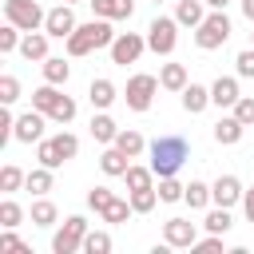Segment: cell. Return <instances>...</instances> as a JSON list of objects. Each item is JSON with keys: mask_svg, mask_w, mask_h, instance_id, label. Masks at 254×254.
<instances>
[{"mask_svg": "<svg viewBox=\"0 0 254 254\" xmlns=\"http://www.w3.org/2000/svg\"><path fill=\"white\" fill-rule=\"evenodd\" d=\"M111 40H115V32H111V20L95 16V20L79 24V28L67 36V56H71V60H79V56H91V52H99V48H111Z\"/></svg>", "mask_w": 254, "mask_h": 254, "instance_id": "1", "label": "cell"}, {"mask_svg": "<svg viewBox=\"0 0 254 254\" xmlns=\"http://www.w3.org/2000/svg\"><path fill=\"white\" fill-rule=\"evenodd\" d=\"M147 151H151V171H155L159 179L179 175V167H183V163H187V155H190V147H187V139H183V135H159Z\"/></svg>", "mask_w": 254, "mask_h": 254, "instance_id": "2", "label": "cell"}, {"mask_svg": "<svg viewBox=\"0 0 254 254\" xmlns=\"http://www.w3.org/2000/svg\"><path fill=\"white\" fill-rule=\"evenodd\" d=\"M32 107H36V111H44L52 123H71V119H75V111H79V107H75V99H71V95H64L56 83L36 87V91H32Z\"/></svg>", "mask_w": 254, "mask_h": 254, "instance_id": "3", "label": "cell"}, {"mask_svg": "<svg viewBox=\"0 0 254 254\" xmlns=\"http://www.w3.org/2000/svg\"><path fill=\"white\" fill-rule=\"evenodd\" d=\"M230 32H234V28H230V16L210 8V12H206V20L194 28V44H198L202 52H214V48H222V44L230 40Z\"/></svg>", "mask_w": 254, "mask_h": 254, "instance_id": "4", "label": "cell"}, {"mask_svg": "<svg viewBox=\"0 0 254 254\" xmlns=\"http://www.w3.org/2000/svg\"><path fill=\"white\" fill-rule=\"evenodd\" d=\"M4 20L16 24L20 32H40L44 20H48V12L36 0H4Z\"/></svg>", "mask_w": 254, "mask_h": 254, "instance_id": "5", "label": "cell"}, {"mask_svg": "<svg viewBox=\"0 0 254 254\" xmlns=\"http://www.w3.org/2000/svg\"><path fill=\"white\" fill-rule=\"evenodd\" d=\"M83 238H87V218L67 214L64 226L56 230V238H52V254H75V250H83Z\"/></svg>", "mask_w": 254, "mask_h": 254, "instance_id": "6", "label": "cell"}, {"mask_svg": "<svg viewBox=\"0 0 254 254\" xmlns=\"http://www.w3.org/2000/svg\"><path fill=\"white\" fill-rule=\"evenodd\" d=\"M179 44V20L175 16H155L151 28H147V48L155 56H171Z\"/></svg>", "mask_w": 254, "mask_h": 254, "instance_id": "7", "label": "cell"}, {"mask_svg": "<svg viewBox=\"0 0 254 254\" xmlns=\"http://www.w3.org/2000/svg\"><path fill=\"white\" fill-rule=\"evenodd\" d=\"M163 83L155 79V75H131L127 79V91H123V99H127V107L131 111H147L151 103H155V91H159Z\"/></svg>", "mask_w": 254, "mask_h": 254, "instance_id": "8", "label": "cell"}, {"mask_svg": "<svg viewBox=\"0 0 254 254\" xmlns=\"http://www.w3.org/2000/svg\"><path fill=\"white\" fill-rule=\"evenodd\" d=\"M143 48H147V36H139V32H119V36L111 40V64H119V67L135 64V60L143 56Z\"/></svg>", "mask_w": 254, "mask_h": 254, "instance_id": "9", "label": "cell"}, {"mask_svg": "<svg viewBox=\"0 0 254 254\" xmlns=\"http://www.w3.org/2000/svg\"><path fill=\"white\" fill-rule=\"evenodd\" d=\"M163 242L175 246V250H187V246L198 242V230H194L190 218H167V222H163Z\"/></svg>", "mask_w": 254, "mask_h": 254, "instance_id": "10", "label": "cell"}, {"mask_svg": "<svg viewBox=\"0 0 254 254\" xmlns=\"http://www.w3.org/2000/svg\"><path fill=\"white\" fill-rule=\"evenodd\" d=\"M75 28H79V24H75V12H71V4H56V8L48 12V20H44V32H48L52 40H67Z\"/></svg>", "mask_w": 254, "mask_h": 254, "instance_id": "11", "label": "cell"}, {"mask_svg": "<svg viewBox=\"0 0 254 254\" xmlns=\"http://www.w3.org/2000/svg\"><path fill=\"white\" fill-rule=\"evenodd\" d=\"M44 123H48V115L32 107V111L16 115V135H12V139H20V143H40V139H44Z\"/></svg>", "mask_w": 254, "mask_h": 254, "instance_id": "12", "label": "cell"}, {"mask_svg": "<svg viewBox=\"0 0 254 254\" xmlns=\"http://www.w3.org/2000/svg\"><path fill=\"white\" fill-rule=\"evenodd\" d=\"M210 202H214V206H234V202H242V183H238L234 175H218L214 187H210Z\"/></svg>", "mask_w": 254, "mask_h": 254, "instance_id": "13", "label": "cell"}, {"mask_svg": "<svg viewBox=\"0 0 254 254\" xmlns=\"http://www.w3.org/2000/svg\"><path fill=\"white\" fill-rule=\"evenodd\" d=\"M238 99H242V91H238V79L234 75H218L210 83V103L214 107H234Z\"/></svg>", "mask_w": 254, "mask_h": 254, "instance_id": "14", "label": "cell"}, {"mask_svg": "<svg viewBox=\"0 0 254 254\" xmlns=\"http://www.w3.org/2000/svg\"><path fill=\"white\" fill-rule=\"evenodd\" d=\"M242 131H246V123H242L238 115H222V119L214 123V143H222V147H234V143L242 139Z\"/></svg>", "mask_w": 254, "mask_h": 254, "instance_id": "15", "label": "cell"}, {"mask_svg": "<svg viewBox=\"0 0 254 254\" xmlns=\"http://www.w3.org/2000/svg\"><path fill=\"white\" fill-rule=\"evenodd\" d=\"M48 40H52L48 32H24V40H20V56L44 64V60H48Z\"/></svg>", "mask_w": 254, "mask_h": 254, "instance_id": "16", "label": "cell"}, {"mask_svg": "<svg viewBox=\"0 0 254 254\" xmlns=\"http://www.w3.org/2000/svg\"><path fill=\"white\" fill-rule=\"evenodd\" d=\"M179 95H183V111H187V115H198V111H206V103H210V87H202V83H187Z\"/></svg>", "mask_w": 254, "mask_h": 254, "instance_id": "17", "label": "cell"}, {"mask_svg": "<svg viewBox=\"0 0 254 254\" xmlns=\"http://www.w3.org/2000/svg\"><path fill=\"white\" fill-rule=\"evenodd\" d=\"M99 167H103V175H111V179H123L127 175V167H131V159L115 147V143H107V151L99 155Z\"/></svg>", "mask_w": 254, "mask_h": 254, "instance_id": "18", "label": "cell"}, {"mask_svg": "<svg viewBox=\"0 0 254 254\" xmlns=\"http://www.w3.org/2000/svg\"><path fill=\"white\" fill-rule=\"evenodd\" d=\"M175 20H179L183 28H198V24L206 20V0H179Z\"/></svg>", "mask_w": 254, "mask_h": 254, "instance_id": "19", "label": "cell"}, {"mask_svg": "<svg viewBox=\"0 0 254 254\" xmlns=\"http://www.w3.org/2000/svg\"><path fill=\"white\" fill-rule=\"evenodd\" d=\"M91 8H95V16H103V20H131L135 0H91Z\"/></svg>", "mask_w": 254, "mask_h": 254, "instance_id": "20", "label": "cell"}, {"mask_svg": "<svg viewBox=\"0 0 254 254\" xmlns=\"http://www.w3.org/2000/svg\"><path fill=\"white\" fill-rule=\"evenodd\" d=\"M87 99H91V107L107 111V107L119 99V91H115V83H111V79H91V87H87Z\"/></svg>", "mask_w": 254, "mask_h": 254, "instance_id": "21", "label": "cell"}, {"mask_svg": "<svg viewBox=\"0 0 254 254\" xmlns=\"http://www.w3.org/2000/svg\"><path fill=\"white\" fill-rule=\"evenodd\" d=\"M115 135H119V127H115V119H111L107 111L91 115V139H95V143H115Z\"/></svg>", "mask_w": 254, "mask_h": 254, "instance_id": "22", "label": "cell"}, {"mask_svg": "<svg viewBox=\"0 0 254 254\" xmlns=\"http://www.w3.org/2000/svg\"><path fill=\"white\" fill-rule=\"evenodd\" d=\"M115 147H119L127 159H139V155L147 151V139H143L139 131H131V127H127V131H119V135H115Z\"/></svg>", "mask_w": 254, "mask_h": 254, "instance_id": "23", "label": "cell"}, {"mask_svg": "<svg viewBox=\"0 0 254 254\" xmlns=\"http://www.w3.org/2000/svg\"><path fill=\"white\" fill-rule=\"evenodd\" d=\"M183 202H187L190 210H206V206H210V187L198 183V179H190L187 190H183Z\"/></svg>", "mask_w": 254, "mask_h": 254, "instance_id": "24", "label": "cell"}, {"mask_svg": "<svg viewBox=\"0 0 254 254\" xmlns=\"http://www.w3.org/2000/svg\"><path fill=\"white\" fill-rule=\"evenodd\" d=\"M67 75H71V64H64L60 56H48L44 60V83H67Z\"/></svg>", "mask_w": 254, "mask_h": 254, "instance_id": "25", "label": "cell"}, {"mask_svg": "<svg viewBox=\"0 0 254 254\" xmlns=\"http://www.w3.org/2000/svg\"><path fill=\"white\" fill-rule=\"evenodd\" d=\"M159 83H163L167 91H183V87H187V67H183V64H163Z\"/></svg>", "mask_w": 254, "mask_h": 254, "instance_id": "26", "label": "cell"}, {"mask_svg": "<svg viewBox=\"0 0 254 254\" xmlns=\"http://www.w3.org/2000/svg\"><path fill=\"white\" fill-rule=\"evenodd\" d=\"M36 159H40V167H52V171L67 163V159L60 155V147H56V139H40V143H36Z\"/></svg>", "mask_w": 254, "mask_h": 254, "instance_id": "27", "label": "cell"}, {"mask_svg": "<svg viewBox=\"0 0 254 254\" xmlns=\"http://www.w3.org/2000/svg\"><path fill=\"white\" fill-rule=\"evenodd\" d=\"M123 179H127V190H147V187H155V171H151V167H135V163H131Z\"/></svg>", "mask_w": 254, "mask_h": 254, "instance_id": "28", "label": "cell"}, {"mask_svg": "<svg viewBox=\"0 0 254 254\" xmlns=\"http://www.w3.org/2000/svg\"><path fill=\"white\" fill-rule=\"evenodd\" d=\"M202 226H206V234H226V230H230V206H214V210H206Z\"/></svg>", "mask_w": 254, "mask_h": 254, "instance_id": "29", "label": "cell"}, {"mask_svg": "<svg viewBox=\"0 0 254 254\" xmlns=\"http://www.w3.org/2000/svg\"><path fill=\"white\" fill-rule=\"evenodd\" d=\"M131 214H135L131 198H115V202H111V206H107V210H103L99 218H103V222H111V226H119V222H127Z\"/></svg>", "mask_w": 254, "mask_h": 254, "instance_id": "30", "label": "cell"}, {"mask_svg": "<svg viewBox=\"0 0 254 254\" xmlns=\"http://www.w3.org/2000/svg\"><path fill=\"white\" fill-rule=\"evenodd\" d=\"M32 194H48L52 190V167H36V171H28V183H24Z\"/></svg>", "mask_w": 254, "mask_h": 254, "instance_id": "31", "label": "cell"}, {"mask_svg": "<svg viewBox=\"0 0 254 254\" xmlns=\"http://www.w3.org/2000/svg\"><path fill=\"white\" fill-rule=\"evenodd\" d=\"M56 218H60L56 202H48V198H36V202H32V222H36V226H52Z\"/></svg>", "mask_w": 254, "mask_h": 254, "instance_id": "32", "label": "cell"}, {"mask_svg": "<svg viewBox=\"0 0 254 254\" xmlns=\"http://www.w3.org/2000/svg\"><path fill=\"white\" fill-rule=\"evenodd\" d=\"M155 190H159V202H179L187 187H183L175 175H167V179H159V187H155Z\"/></svg>", "mask_w": 254, "mask_h": 254, "instance_id": "33", "label": "cell"}, {"mask_svg": "<svg viewBox=\"0 0 254 254\" xmlns=\"http://www.w3.org/2000/svg\"><path fill=\"white\" fill-rule=\"evenodd\" d=\"M107 250H111V234H107V230H87L83 254H107Z\"/></svg>", "mask_w": 254, "mask_h": 254, "instance_id": "34", "label": "cell"}, {"mask_svg": "<svg viewBox=\"0 0 254 254\" xmlns=\"http://www.w3.org/2000/svg\"><path fill=\"white\" fill-rule=\"evenodd\" d=\"M24 183H28V175H24L20 167H12V163H8V167L0 171V190H8V194H12V190H20Z\"/></svg>", "mask_w": 254, "mask_h": 254, "instance_id": "35", "label": "cell"}, {"mask_svg": "<svg viewBox=\"0 0 254 254\" xmlns=\"http://www.w3.org/2000/svg\"><path fill=\"white\" fill-rule=\"evenodd\" d=\"M155 202H159V190H155V187H147V190H131V206H135V214L155 210Z\"/></svg>", "mask_w": 254, "mask_h": 254, "instance_id": "36", "label": "cell"}, {"mask_svg": "<svg viewBox=\"0 0 254 254\" xmlns=\"http://www.w3.org/2000/svg\"><path fill=\"white\" fill-rule=\"evenodd\" d=\"M20 218H24V210H20V202H12V198H4V202H0V226H4V230H16V226H20Z\"/></svg>", "mask_w": 254, "mask_h": 254, "instance_id": "37", "label": "cell"}, {"mask_svg": "<svg viewBox=\"0 0 254 254\" xmlns=\"http://www.w3.org/2000/svg\"><path fill=\"white\" fill-rule=\"evenodd\" d=\"M111 202H115V194H111L107 187H91V190H87V206H91L95 214H103Z\"/></svg>", "mask_w": 254, "mask_h": 254, "instance_id": "38", "label": "cell"}, {"mask_svg": "<svg viewBox=\"0 0 254 254\" xmlns=\"http://www.w3.org/2000/svg\"><path fill=\"white\" fill-rule=\"evenodd\" d=\"M0 52L8 56V52H20V28L16 24H4L0 28Z\"/></svg>", "mask_w": 254, "mask_h": 254, "instance_id": "39", "label": "cell"}, {"mask_svg": "<svg viewBox=\"0 0 254 254\" xmlns=\"http://www.w3.org/2000/svg\"><path fill=\"white\" fill-rule=\"evenodd\" d=\"M16 99H20V79H16V75H0V103L12 107Z\"/></svg>", "mask_w": 254, "mask_h": 254, "instance_id": "40", "label": "cell"}, {"mask_svg": "<svg viewBox=\"0 0 254 254\" xmlns=\"http://www.w3.org/2000/svg\"><path fill=\"white\" fill-rule=\"evenodd\" d=\"M52 139H56V147H60L64 159H75V155H79V139H75L71 131H60V135H52Z\"/></svg>", "mask_w": 254, "mask_h": 254, "instance_id": "41", "label": "cell"}, {"mask_svg": "<svg viewBox=\"0 0 254 254\" xmlns=\"http://www.w3.org/2000/svg\"><path fill=\"white\" fill-rule=\"evenodd\" d=\"M234 67H238V75L254 79V44H250V48H242V52L234 56Z\"/></svg>", "mask_w": 254, "mask_h": 254, "instance_id": "42", "label": "cell"}, {"mask_svg": "<svg viewBox=\"0 0 254 254\" xmlns=\"http://www.w3.org/2000/svg\"><path fill=\"white\" fill-rule=\"evenodd\" d=\"M190 250H198V254H218V250H222V234H206V238H198Z\"/></svg>", "mask_w": 254, "mask_h": 254, "instance_id": "43", "label": "cell"}, {"mask_svg": "<svg viewBox=\"0 0 254 254\" xmlns=\"http://www.w3.org/2000/svg\"><path fill=\"white\" fill-rule=\"evenodd\" d=\"M234 115H238V119L250 127V123H254V99H250V95H242V99L234 103Z\"/></svg>", "mask_w": 254, "mask_h": 254, "instance_id": "44", "label": "cell"}, {"mask_svg": "<svg viewBox=\"0 0 254 254\" xmlns=\"http://www.w3.org/2000/svg\"><path fill=\"white\" fill-rule=\"evenodd\" d=\"M0 250H28V246H24L12 230H4V234H0Z\"/></svg>", "mask_w": 254, "mask_h": 254, "instance_id": "45", "label": "cell"}, {"mask_svg": "<svg viewBox=\"0 0 254 254\" xmlns=\"http://www.w3.org/2000/svg\"><path fill=\"white\" fill-rule=\"evenodd\" d=\"M242 210H246V222H254V187L242 190Z\"/></svg>", "mask_w": 254, "mask_h": 254, "instance_id": "46", "label": "cell"}, {"mask_svg": "<svg viewBox=\"0 0 254 254\" xmlns=\"http://www.w3.org/2000/svg\"><path fill=\"white\" fill-rule=\"evenodd\" d=\"M242 16H246V20L254 24V0H242Z\"/></svg>", "mask_w": 254, "mask_h": 254, "instance_id": "47", "label": "cell"}, {"mask_svg": "<svg viewBox=\"0 0 254 254\" xmlns=\"http://www.w3.org/2000/svg\"><path fill=\"white\" fill-rule=\"evenodd\" d=\"M226 4L230 0H206V8H214V12H226Z\"/></svg>", "mask_w": 254, "mask_h": 254, "instance_id": "48", "label": "cell"}, {"mask_svg": "<svg viewBox=\"0 0 254 254\" xmlns=\"http://www.w3.org/2000/svg\"><path fill=\"white\" fill-rule=\"evenodd\" d=\"M64 4H79V0H64Z\"/></svg>", "mask_w": 254, "mask_h": 254, "instance_id": "49", "label": "cell"}, {"mask_svg": "<svg viewBox=\"0 0 254 254\" xmlns=\"http://www.w3.org/2000/svg\"><path fill=\"white\" fill-rule=\"evenodd\" d=\"M250 44H254V32H250Z\"/></svg>", "mask_w": 254, "mask_h": 254, "instance_id": "50", "label": "cell"}, {"mask_svg": "<svg viewBox=\"0 0 254 254\" xmlns=\"http://www.w3.org/2000/svg\"><path fill=\"white\" fill-rule=\"evenodd\" d=\"M155 4H159V0H155Z\"/></svg>", "mask_w": 254, "mask_h": 254, "instance_id": "51", "label": "cell"}]
</instances>
